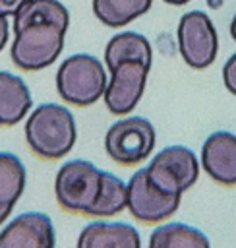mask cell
<instances>
[{"label":"cell","instance_id":"8fae6325","mask_svg":"<svg viewBox=\"0 0 236 248\" xmlns=\"http://www.w3.org/2000/svg\"><path fill=\"white\" fill-rule=\"evenodd\" d=\"M201 167L221 186H236V136L213 132L201 145Z\"/></svg>","mask_w":236,"mask_h":248},{"label":"cell","instance_id":"44dd1931","mask_svg":"<svg viewBox=\"0 0 236 248\" xmlns=\"http://www.w3.org/2000/svg\"><path fill=\"white\" fill-rule=\"evenodd\" d=\"M8 37H10V23H8V16H4V14L0 12V52H2V48L6 46Z\"/></svg>","mask_w":236,"mask_h":248},{"label":"cell","instance_id":"6da1fadb","mask_svg":"<svg viewBox=\"0 0 236 248\" xmlns=\"http://www.w3.org/2000/svg\"><path fill=\"white\" fill-rule=\"evenodd\" d=\"M70 14L58 0H29L14 16L12 62L25 72L48 68L64 48Z\"/></svg>","mask_w":236,"mask_h":248},{"label":"cell","instance_id":"9c48e42d","mask_svg":"<svg viewBox=\"0 0 236 248\" xmlns=\"http://www.w3.org/2000/svg\"><path fill=\"white\" fill-rule=\"evenodd\" d=\"M149 70L151 66L137 60L122 62L110 70V79L106 83L103 99L112 114L126 116L137 107L147 83Z\"/></svg>","mask_w":236,"mask_h":248},{"label":"cell","instance_id":"3957f363","mask_svg":"<svg viewBox=\"0 0 236 248\" xmlns=\"http://www.w3.org/2000/svg\"><path fill=\"white\" fill-rule=\"evenodd\" d=\"M103 190V170L91 161L72 159L64 163L54 178L58 205L75 215H93Z\"/></svg>","mask_w":236,"mask_h":248},{"label":"cell","instance_id":"603a6c76","mask_svg":"<svg viewBox=\"0 0 236 248\" xmlns=\"http://www.w3.org/2000/svg\"><path fill=\"white\" fill-rule=\"evenodd\" d=\"M166 4H170V6H184V4H188V2H192V0H164Z\"/></svg>","mask_w":236,"mask_h":248},{"label":"cell","instance_id":"5bb4252c","mask_svg":"<svg viewBox=\"0 0 236 248\" xmlns=\"http://www.w3.org/2000/svg\"><path fill=\"white\" fill-rule=\"evenodd\" d=\"M25 167L10 151H0V225L10 217L14 205L25 190Z\"/></svg>","mask_w":236,"mask_h":248},{"label":"cell","instance_id":"ac0fdd59","mask_svg":"<svg viewBox=\"0 0 236 248\" xmlns=\"http://www.w3.org/2000/svg\"><path fill=\"white\" fill-rule=\"evenodd\" d=\"M128 205V188L122 178L103 170V190L93 209V217H110L124 211Z\"/></svg>","mask_w":236,"mask_h":248},{"label":"cell","instance_id":"5b68a950","mask_svg":"<svg viewBox=\"0 0 236 248\" xmlns=\"http://www.w3.org/2000/svg\"><path fill=\"white\" fill-rule=\"evenodd\" d=\"M155 128L143 116H126L104 134V149L112 161L124 167L143 163L155 147Z\"/></svg>","mask_w":236,"mask_h":248},{"label":"cell","instance_id":"e0dca14e","mask_svg":"<svg viewBox=\"0 0 236 248\" xmlns=\"http://www.w3.org/2000/svg\"><path fill=\"white\" fill-rule=\"evenodd\" d=\"M153 0H93L97 19L108 27H122L147 14Z\"/></svg>","mask_w":236,"mask_h":248},{"label":"cell","instance_id":"ffe728a7","mask_svg":"<svg viewBox=\"0 0 236 248\" xmlns=\"http://www.w3.org/2000/svg\"><path fill=\"white\" fill-rule=\"evenodd\" d=\"M29 0H0V12L4 16H15L21 6H25Z\"/></svg>","mask_w":236,"mask_h":248},{"label":"cell","instance_id":"ba28073f","mask_svg":"<svg viewBox=\"0 0 236 248\" xmlns=\"http://www.w3.org/2000/svg\"><path fill=\"white\" fill-rule=\"evenodd\" d=\"M128 188V209L132 217L145 225L164 223L178 207L182 196L164 194L155 188L147 176V169H139L132 174L126 184Z\"/></svg>","mask_w":236,"mask_h":248},{"label":"cell","instance_id":"8992f818","mask_svg":"<svg viewBox=\"0 0 236 248\" xmlns=\"http://www.w3.org/2000/svg\"><path fill=\"white\" fill-rule=\"evenodd\" d=\"M145 169L155 188L176 196L190 190L199 176V161L186 145H168L161 149Z\"/></svg>","mask_w":236,"mask_h":248},{"label":"cell","instance_id":"4fadbf2b","mask_svg":"<svg viewBox=\"0 0 236 248\" xmlns=\"http://www.w3.org/2000/svg\"><path fill=\"white\" fill-rule=\"evenodd\" d=\"M31 105L27 83L12 72H0V126H14L23 120Z\"/></svg>","mask_w":236,"mask_h":248},{"label":"cell","instance_id":"2e32d148","mask_svg":"<svg viewBox=\"0 0 236 248\" xmlns=\"http://www.w3.org/2000/svg\"><path fill=\"white\" fill-rule=\"evenodd\" d=\"M149 248H211V244L205 232L192 225L164 223L151 232Z\"/></svg>","mask_w":236,"mask_h":248},{"label":"cell","instance_id":"52a82bcc","mask_svg":"<svg viewBox=\"0 0 236 248\" xmlns=\"http://www.w3.org/2000/svg\"><path fill=\"white\" fill-rule=\"evenodd\" d=\"M178 48L184 62L193 70L209 68L219 50V37L211 17L201 10L186 12L178 23Z\"/></svg>","mask_w":236,"mask_h":248},{"label":"cell","instance_id":"d6986e66","mask_svg":"<svg viewBox=\"0 0 236 248\" xmlns=\"http://www.w3.org/2000/svg\"><path fill=\"white\" fill-rule=\"evenodd\" d=\"M222 81H224V87L232 95H236V52L230 54V58L222 66Z\"/></svg>","mask_w":236,"mask_h":248},{"label":"cell","instance_id":"30bf717a","mask_svg":"<svg viewBox=\"0 0 236 248\" xmlns=\"http://www.w3.org/2000/svg\"><path fill=\"white\" fill-rule=\"evenodd\" d=\"M52 219L41 211H25L0 231V248H54Z\"/></svg>","mask_w":236,"mask_h":248},{"label":"cell","instance_id":"9a60e30c","mask_svg":"<svg viewBox=\"0 0 236 248\" xmlns=\"http://www.w3.org/2000/svg\"><path fill=\"white\" fill-rule=\"evenodd\" d=\"M130 60H137L147 66H151L153 62V50L149 39L135 31H124L114 35L104 48V66L108 68V72L118 64Z\"/></svg>","mask_w":236,"mask_h":248},{"label":"cell","instance_id":"7a4b0ae2","mask_svg":"<svg viewBox=\"0 0 236 248\" xmlns=\"http://www.w3.org/2000/svg\"><path fill=\"white\" fill-rule=\"evenodd\" d=\"M75 138V118L70 108L58 103L39 105L25 122V141L29 149L46 161H56L68 155Z\"/></svg>","mask_w":236,"mask_h":248},{"label":"cell","instance_id":"7c38bea8","mask_svg":"<svg viewBox=\"0 0 236 248\" xmlns=\"http://www.w3.org/2000/svg\"><path fill=\"white\" fill-rule=\"evenodd\" d=\"M75 248H141V236L122 221H93L81 229Z\"/></svg>","mask_w":236,"mask_h":248},{"label":"cell","instance_id":"7402d4cb","mask_svg":"<svg viewBox=\"0 0 236 248\" xmlns=\"http://www.w3.org/2000/svg\"><path fill=\"white\" fill-rule=\"evenodd\" d=\"M230 37H232L234 43H236V14H234V17H232V21H230Z\"/></svg>","mask_w":236,"mask_h":248},{"label":"cell","instance_id":"277c9868","mask_svg":"<svg viewBox=\"0 0 236 248\" xmlns=\"http://www.w3.org/2000/svg\"><path fill=\"white\" fill-rule=\"evenodd\" d=\"M106 72L103 62L85 52L68 56L56 72V91L62 101L74 107L97 103L106 89Z\"/></svg>","mask_w":236,"mask_h":248}]
</instances>
